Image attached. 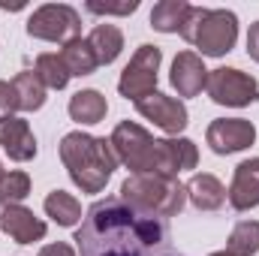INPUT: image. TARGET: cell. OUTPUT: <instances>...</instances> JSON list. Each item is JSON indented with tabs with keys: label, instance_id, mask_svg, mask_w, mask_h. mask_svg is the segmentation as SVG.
I'll return each instance as SVG.
<instances>
[{
	"label": "cell",
	"instance_id": "cell-1",
	"mask_svg": "<svg viewBox=\"0 0 259 256\" xmlns=\"http://www.w3.org/2000/svg\"><path fill=\"white\" fill-rule=\"evenodd\" d=\"M166 238V220L133 211L121 196L100 199L75 229L78 256H151Z\"/></svg>",
	"mask_w": 259,
	"mask_h": 256
},
{
	"label": "cell",
	"instance_id": "cell-2",
	"mask_svg": "<svg viewBox=\"0 0 259 256\" xmlns=\"http://www.w3.org/2000/svg\"><path fill=\"white\" fill-rule=\"evenodd\" d=\"M61 160H64L72 184L81 193H103L109 178L118 169L112 142L100 136H88L81 130L66 133L61 139Z\"/></svg>",
	"mask_w": 259,
	"mask_h": 256
},
{
	"label": "cell",
	"instance_id": "cell-3",
	"mask_svg": "<svg viewBox=\"0 0 259 256\" xmlns=\"http://www.w3.org/2000/svg\"><path fill=\"white\" fill-rule=\"evenodd\" d=\"M121 202H127L133 211L148 214V217H178L184 202H187V187L178 178H163L154 172L145 175H130L121 184Z\"/></svg>",
	"mask_w": 259,
	"mask_h": 256
},
{
	"label": "cell",
	"instance_id": "cell-4",
	"mask_svg": "<svg viewBox=\"0 0 259 256\" xmlns=\"http://www.w3.org/2000/svg\"><path fill=\"white\" fill-rule=\"evenodd\" d=\"M181 36L202 52V58H223L235 49L238 39V18L229 9H202L190 6Z\"/></svg>",
	"mask_w": 259,
	"mask_h": 256
},
{
	"label": "cell",
	"instance_id": "cell-5",
	"mask_svg": "<svg viewBox=\"0 0 259 256\" xmlns=\"http://www.w3.org/2000/svg\"><path fill=\"white\" fill-rule=\"evenodd\" d=\"M109 142H112V151H115L118 163H124L133 175L154 172V145H157V139L145 127H139L133 121H121L115 127V133L109 136Z\"/></svg>",
	"mask_w": 259,
	"mask_h": 256
},
{
	"label": "cell",
	"instance_id": "cell-6",
	"mask_svg": "<svg viewBox=\"0 0 259 256\" xmlns=\"http://www.w3.org/2000/svg\"><path fill=\"white\" fill-rule=\"evenodd\" d=\"M27 33L33 39L66 46V42H72V39L81 36V18L66 3H46V6H39L27 18Z\"/></svg>",
	"mask_w": 259,
	"mask_h": 256
},
{
	"label": "cell",
	"instance_id": "cell-7",
	"mask_svg": "<svg viewBox=\"0 0 259 256\" xmlns=\"http://www.w3.org/2000/svg\"><path fill=\"white\" fill-rule=\"evenodd\" d=\"M208 97L217 106H232V109H244L259 100V84L253 75L235 69V66H220V69H208V81H205Z\"/></svg>",
	"mask_w": 259,
	"mask_h": 256
},
{
	"label": "cell",
	"instance_id": "cell-8",
	"mask_svg": "<svg viewBox=\"0 0 259 256\" xmlns=\"http://www.w3.org/2000/svg\"><path fill=\"white\" fill-rule=\"evenodd\" d=\"M160 61H163V52H160L157 46H139L136 55L130 58V64L124 66L121 78H118L121 97L139 103V100H145L148 94H154V91H157Z\"/></svg>",
	"mask_w": 259,
	"mask_h": 256
},
{
	"label": "cell",
	"instance_id": "cell-9",
	"mask_svg": "<svg viewBox=\"0 0 259 256\" xmlns=\"http://www.w3.org/2000/svg\"><path fill=\"white\" fill-rule=\"evenodd\" d=\"M205 139L214 154H235L256 142V127L247 118H217L208 124Z\"/></svg>",
	"mask_w": 259,
	"mask_h": 256
},
{
	"label": "cell",
	"instance_id": "cell-10",
	"mask_svg": "<svg viewBox=\"0 0 259 256\" xmlns=\"http://www.w3.org/2000/svg\"><path fill=\"white\" fill-rule=\"evenodd\" d=\"M136 112L142 115V118H148V121H154L160 130H166V133H172V136H178L181 130L187 127V106L181 103V100H175V97H166V94H160V91H154V94H148L145 100H139L136 103Z\"/></svg>",
	"mask_w": 259,
	"mask_h": 256
},
{
	"label": "cell",
	"instance_id": "cell-11",
	"mask_svg": "<svg viewBox=\"0 0 259 256\" xmlns=\"http://www.w3.org/2000/svg\"><path fill=\"white\" fill-rule=\"evenodd\" d=\"M199 151L190 139H157L154 145V175L178 178V172L196 169Z\"/></svg>",
	"mask_w": 259,
	"mask_h": 256
},
{
	"label": "cell",
	"instance_id": "cell-12",
	"mask_svg": "<svg viewBox=\"0 0 259 256\" xmlns=\"http://www.w3.org/2000/svg\"><path fill=\"white\" fill-rule=\"evenodd\" d=\"M0 229L12 241H18V244L42 241L46 232H49V226L30 208H24V205H3V211H0Z\"/></svg>",
	"mask_w": 259,
	"mask_h": 256
},
{
	"label": "cell",
	"instance_id": "cell-13",
	"mask_svg": "<svg viewBox=\"0 0 259 256\" xmlns=\"http://www.w3.org/2000/svg\"><path fill=\"white\" fill-rule=\"evenodd\" d=\"M226 199L235 211H250L259 205V157L244 160L235 166L232 184L226 190Z\"/></svg>",
	"mask_w": 259,
	"mask_h": 256
},
{
	"label": "cell",
	"instance_id": "cell-14",
	"mask_svg": "<svg viewBox=\"0 0 259 256\" xmlns=\"http://www.w3.org/2000/svg\"><path fill=\"white\" fill-rule=\"evenodd\" d=\"M169 81L178 91V97H196V94H202V88L208 81V69H205L202 58L196 52H178L175 61H172Z\"/></svg>",
	"mask_w": 259,
	"mask_h": 256
},
{
	"label": "cell",
	"instance_id": "cell-15",
	"mask_svg": "<svg viewBox=\"0 0 259 256\" xmlns=\"http://www.w3.org/2000/svg\"><path fill=\"white\" fill-rule=\"evenodd\" d=\"M0 148L15 163H27L36 157V136L30 133V124L24 118H6L0 121Z\"/></svg>",
	"mask_w": 259,
	"mask_h": 256
},
{
	"label": "cell",
	"instance_id": "cell-16",
	"mask_svg": "<svg viewBox=\"0 0 259 256\" xmlns=\"http://www.w3.org/2000/svg\"><path fill=\"white\" fill-rule=\"evenodd\" d=\"M184 187H187V199L193 202V208H199V211H217L226 202V187L220 184V178H214L208 172L193 175Z\"/></svg>",
	"mask_w": 259,
	"mask_h": 256
},
{
	"label": "cell",
	"instance_id": "cell-17",
	"mask_svg": "<svg viewBox=\"0 0 259 256\" xmlns=\"http://www.w3.org/2000/svg\"><path fill=\"white\" fill-rule=\"evenodd\" d=\"M88 42H91V49H94V55H97V64L109 66V64L118 61V55H121V49H124V33H121V27H115V24H97V27L91 30V36H88Z\"/></svg>",
	"mask_w": 259,
	"mask_h": 256
},
{
	"label": "cell",
	"instance_id": "cell-18",
	"mask_svg": "<svg viewBox=\"0 0 259 256\" xmlns=\"http://www.w3.org/2000/svg\"><path fill=\"white\" fill-rule=\"evenodd\" d=\"M109 112V103L100 91H78L69 100V118L75 124H100Z\"/></svg>",
	"mask_w": 259,
	"mask_h": 256
},
{
	"label": "cell",
	"instance_id": "cell-19",
	"mask_svg": "<svg viewBox=\"0 0 259 256\" xmlns=\"http://www.w3.org/2000/svg\"><path fill=\"white\" fill-rule=\"evenodd\" d=\"M61 55V61H64V66H66V72H69V78L72 75H91L94 69H97V55H94V49H91V42L88 39H72V42H66L64 49L58 52Z\"/></svg>",
	"mask_w": 259,
	"mask_h": 256
},
{
	"label": "cell",
	"instance_id": "cell-20",
	"mask_svg": "<svg viewBox=\"0 0 259 256\" xmlns=\"http://www.w3.org/2000/svg\"><path fill=\"white\" fill-rule=\"evenodd\" d=\"M190 12L187 0H160L151 9V27L160 33H181V24Z\"/></svg>",
	"mask_w": 259,
	"mask_h": 256
},
{
	"label": "cell",
	"instance_id": "cell-21",
	"mask_svg": "<svg viewBox=\"0 0 259 256\" xmlns=\"http://www.w3.org/2000/svg\"><path fill=\"white\" fill-rule=\"evenodd\" d=\"M12 88H15V94H18V109L21 112H39L42 106H46V84L39 81V75L36 72H18L15 78H12Z\"/></svg>",
	"mask_w": 259,
	"mask_h": 256
},
{
	"label": "cell",
	"instance_id": "cell-22",
	"mask_svg": "<svg viewBox=\"0 0 259 256\" xmlns=\"http://www.w3.org/2000/svg\"><path fill=\"white\" fill-rule=\"evenodd\" d=\"M46 214L58 223V226H75L81 220V205L72 193L55 190L46 196Z\"/></svg>",
	"mask_w": 259,
	"mask_h": 256
},
{
	"label": "cell",
	"instance_id": "cell-23",
	"mask_svg": "<svg viewBox=\"0 0 259 256\" xmlns=\"http://www.w3.org/2000/svg\"><path fill=\"white\" fill-rule=\"evenodd\" d=\"M226 253H232V256H256L259 253V223L256 220H241L229 232Z\"/></svg>",
	"mask_w": 259,
	"mask_h": 256
},
{
	"label": "cell",
	"instance_id": "cell-24",
	"mask_svg": "<svg viewBox=\"0 0 259 256\" xmlns=\"http://www.w3.org/2000/svg\"><path fill=\"white\" fill-rule=\"evenodd\" d=\"M36 75L52 91H64L66 84H69V72H66L61 55H55V52H46V55L36 58Z\"/></svg>",
	"mask_w": 259,
	"mask_h": 256
},
{
	"label": "cell",
	"instance_id": "cell-25",
	"mask_svg": "<svg viewBox=\"0 0 259 256\" xmlns=\"http://www.w3.org/2000/svg\"><path fill=\"white\" fill-rule=\"evenodd\" d=\"M30 196V175L9 169L0 178V205H21V199Z\"/></svg>",
	"mask_w": 259,
	"mask_h": 256
},
{
	"label": "cell",
	"instance_id": "cell-26",
	"mask_svg": "<svg viewBox=\"0 0 259 256\" xmlns=\"http://www.w3.org/2000/svg\"><path fill=\"white\" fill-rule=\"evenodd\" d=\"M139 9V0H127V3H97V0H88V12L94 15H130Z\"/></svg>",
	"mask_w": 259,
	"mask_h": 256
},
{
	"label": "cell",
	"instance_id": "cell-27",
	"mask_svg": "<svg viewBox=\"0 0 259 256\" xmlns=\"http://www.w3.org/2000/svg\"><path fill=\"white\" fill-rule=\"evenodd\" d=\"M18 112V94L12 88V81H0V121L12 118Z\"/></svg>",
	"mask_w": 259,
	"mask_h": 256
},
{
	"label": "cell",
	"instance_id": "cell-28",
	"mask_svg": "<svg viewBox=\"0 0 259 256\" xmlns=\"http://www.w3.org/2000/svg\"><path fill=\"white\" fill-rule=\"evenodd\" d=\"M247 55L259 64V21H253L247 30Z\"/></svg>",
	"mask_w": 259,
	"mask_h": 256
},
{
	"label": "cell",
	"instance_id": "cell-29",
	"mask_svg": "<svg viewBox=\"0 0 259 256\" xmlns=\"http://www.w3.org/2000/svg\"><path fill=\"white\" fill-rule=\"evenodd\" d=\"M39 256H78L69 244H64V241H55V244H46L42 250H39Z\"/></svg>",
	"mask_w": 259,
	"mask_h": 256
},
{
	"label": "cell",
	"instance_id": "cell-30",
	"mask_svg": "<svg viewBox=\"0 0 259 256\" xmlns=\"http://www.w3.org/2000/svg\"><path fill=\"white\" fill-rule=\"evenodd\" d=\"M0 6H3V9H24V0H15V3L6 0V3H0Z\"/></svg>",
	"mask_w": 259,
	"mask_h": 256
},
{
	"label": "cell",
	"instance_id": "cell-31",
	"mask_svg": "<svg viewBox=\"0 0 259 256\" xmlns=\"http://www.w3.org/2000/svg\"><path fill=\"white\" fill-rule=\"evenodd\" d=\"M211 256H232V253H226V250H220V253H211Z\"/></svg>",
	"mask_w": 259,
	"mask_h": 256
},
{
	"label": "cell",
	"instance_id": "cell-32",
	"mask_svg": "<svg viewBox=\"0 0 259 256\" xmlns=\"http://www.w3.org/2000/svg\"><path fill=\"white\" fill-rule=\"evenodd\" d=\"M0 178H3V166H0Z\"/></svg>",
	"mask_w": 259,
	"mask_h": 256
}]
</instances>
